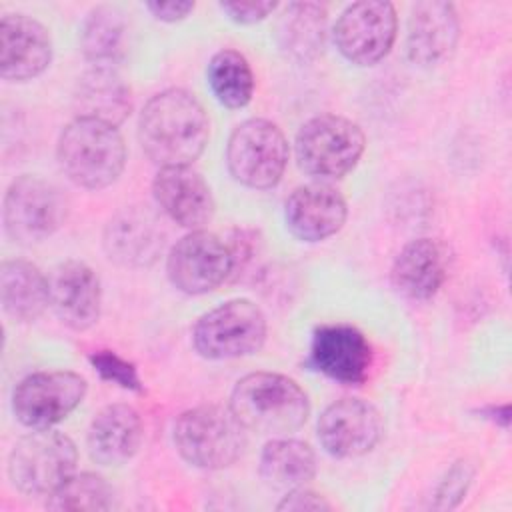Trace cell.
I'll use <instances>...</instances> for the list:
<instances>
[{
    "label": "cell",
    "mask_w": 512,
    "mask_h": 512,
    "mask_svg": "<svg viewBox=\"0 0 512 512\" xmlns=\"http://www.w3.org/2000/svg\"><path fill=\"white\" fill-rule=\"evenodd\" d=\"M56 156L72 184L102 190L124 172L126 144L116 126L92 118H74L60 132Z\"/></svg>",
    "instance_id": "obj_3"
},
{
    "label": "cell",
    "mask_w": 512,
    "mask_h": 512,
    "mask_svg": "<svg viewBox=\"0 0 512 512\" xmlns=\"http://www.w3.org/2000/svg\"><path fill=\"white\" fill-rule=\"evenodd\" d=\"M278 510H290V512H320V510H330L332 504L320 496L318 492H312L308 490L306 486L302 488H294V490H288L286 496L278 502L276 506Z\"/></svg>",
    "instance_id": "obj_33"
},
{
    "label": "cell",
    "mask_w": 512,
    "mask_h": 512,
    "mask_svg": "<svg viewBox=\"0 0 512 512\" xmlns=\"http://www.w3.org/2000/svg\"><path fill=\"white\" fill-rule=\"evenodd\" d=\"M76 118H92L112 126H120L132 110L130 86L116 68L94 66L84 72L74 88Z\"/></svg>",
    "instance_id": "obj_24"
},
{
    "label": "cell",
    "mask_w": 512,
    "mask_h": 512,
    "mask_svg": "<svg viewBox=\"0 0 512 512\" xmlns=\"http://www.w3.org/2000/svg\"><path fill=\"white\" fill-rule=\"evenodd\" d=\"M86 390L84 376L76 372H34L16 384L12 412L26 428H52L78 408Z\"/></svg>",
    "instance_id": "obj_11"
},
{
    "label": "cell",
    "mask_w": 512,
    "mask_h": 512,
    "mask_svg": "<svg viewBox=\"0 0 512 512\" xmlns=\"http://www.w3.org/2000/svg\"><path fill=\"white\" fill-rule=\"evenodd\" d=\"M230 410L246 430L278 438L304 426L310 402L292 378L276 372H252L234 384Z\"/></svg>",
    "instance_id": "obj_2"
},
{
    "label": "cell",
    "mask_w": 512,
    "mask_h": 512,
    "mask_svg": "<svg viewBox=\"0 0 512 512\" xmlns=\"http://www.w3.org/2000/svg\"><path fill=\"white\" fill-rule=\"evenodd\" d=\"M76 444L62 432L34 428L22 436L8 458L12 486L26 496H50L74 474Z\"/></svg>",
    "instance_id": "obj_6"
},
{
    "label": "cell",
    "mask_w": 512,
    "mask_h": 512,
    "mask_svg": "<svg viewBox=\"0 0 512 512\" xmlns=\"http://www.w3.org/2000/svg\"><path fill=\"white\" fill-rule=\"evenodd\" d=\"M146 8L150 10V14L156 20L162 22H180L184 20L192 10H194V2L190 0H170V2H148Z\"/></svg>",
    "instance_id": "obj_34"
},
{
    "label": "cell",
    "mask_w": 512,
    "mask_h": 512,
    "mask_svg": "<svg viewBox=\"0 0 512 512\" xmlns=\"http://www.w3.org/2000/svg\"><path fill=\"white\" fill-rule=\"evenodd\" d=\"M474 478V466L466 460H458L440 480L434 492V502L432 508L436 510H450L460 504L464 498L470 482Z\"/></svg>",
    "instance_id": "obj_31"
},
{
    "label": "cell",
    "mask_w": 512,
    "mask_h": 512,
    "mask_svg": "<svg viewBox=\"0 0 512 512\" xmlns=\"http://www.w3.org/2000/svg\"><path fill=\"white\" fill-rule=\"evenodd\" d=\"M266 340V316L258 304L234 298L204 312L192 330L196 352L208 360L256 354Z\"/></svg>",
    "instance_id": "obj_7"
},
{
    "label": "cell",
    "mask_w": 512,
    "mask_h": 512,
    "mask_svg": "<svg viewBox=\"0 0 512 512\" xmlns=\"http://www.w3.org/2000/svg\"><path fill=\"white\" fill-rule=\"evenodd\" d=\"M452 254L434 238L408 242L392 262L390 280L394 290L408 300H430L446 282Z\"/></svg>",
    "instance_id": "obj_21"
},
{
    "label": "cell",
    "mask_w": 512,
    "mask_h": 512,
    "mask_svg": "<svg viewBox=\"0 0 512 512\" xmlns=\"http://www.w3.org/2000/svg\"><path fill=\"white\" fill-rule=\"evenodd\" d=\"M460 20L452 2H416L408 16L406 52L412 64L434 68L446 62L458 44Z\"/></svg>",
    "instance_id": "obj_16"
},
{
    "label": "cell",
    "mask_w": 512,
    "mask_h": 512,
    "mask_svg": "<svg viewBox=\"0 0 512 512\" xmlns=\"http://www.w3.org/2000/svg\"><path fill=\"white\" fill-rule=\"evenodd\" d=\"M46 506L58 512L110 510L114 506L112 486L94 472H80L66 478L50 496Z\"/></svg>",
    "instance_id": "obj_29"
},
{
    "label": "cell",
    "mask_w": 512,
    "mask_h": 512,
    "mask_svg": "<svg viewBox=\"0 0 512 512\" xmlns=\"http://www.w3.org/2000/svg\"><path fill=\"white\" fill-rule=\"evenodd\" d=\"M50 308L68 328L82 332L100 318L102 288L98 274L80 260H66L48 274Z\"/></svg>",
    "instance_id": "obj_15"
},
{
    "label": "cell",
    "mask_w": 512,
    "mask_h": 512,
    "mask_svg": "<svg viewBox=\"0 0 512 512\" xmlns=\"http://www.w3.org/2000/svg\"><path fill=\"white\" fill-rule=\"evenodd\" d=\"M318 440L334 458H356L370 452L384 430L380 412L366 400L340 398L318 418Z\"/></svg>",
    "instance_id": "obj_13"
},
{
    "label": "cell",
    "mask_w": 512,
    "mask_h": 512,
    "mask_svg": "<svg viewBox=\"0 0 512 512\" xmlns=\"http://www.w3.org/2000/svg\"><path fill=\"white\" fill-rule=\"evenodd\" d=\"M348 216L344 196L326 182L298 186L284 204L286 228L302 242H322L342 230Z\"/></svg>",
    "instance_id": "obj_19"
},
{
    "label": "cell",
    "mask_w": 512,
    "mask_h": 512,
    "mask_svg": "<svg viewBox=\"0 0 512 512\" xmlns=\"http://www.w3.org/2000/svg\"><path fill=\"white\" fill-rule=\"evenodd\" d=\"M94 370L100 374L102 380L112 382L124 390L142 392V380L138 376V370L132 362L118 356L112 350H98L88 356Z\"/></svg>",
    "instance_id": "obj_30"
},
{
    "label": "cell",
    "mask_w": 512,
    "mask_h": 512,
    "mask_svg": "<svg viewBox=\"0 0 512 512\" xmlns=\"http://www.w3.org/2000/svg\"><path fill=\"white\" fill-rule=\"evenodd\" d=\"M126 20L124 14L110 4L92 8L80 28V48L94 66L116 68L124 58L126 48Z\"/></svg>",
    "instance_id": "obj_27"
},
{
    "label": "cell",
    "mask_w": 512,
    "mask_h": 512,
    "mask_svg": "<svg viewBox=\"0 0 512 512\" xmlns=\"http://www.w3.org/2000/svg\"><path fill=\"white\" fill-rule=\"evenodd\" d=\"M364 146L366 136L356 122L320 114L300 126L294 152L302 172L316 180H336L354 170Z\"/></svg>",
    "instance_id": "obj_5"
},
{
    "label": "cell",
    "mask_w": 512,
    "mask_h": 512,
    "mask_svg": "<svg viewBox=\"0 0 512 512\" xmlns=\"http://www.w3.org/2000/svg\"><path fill=\"white\" fill-rule=\"evenodd\" d=\"M164 238L160 220L146 206H130L106 224L104 250L110 260L122 266L144 268L158 260Z\"/></svg>",
    "instance_id": "obj_20"
},
{
    "label": "cell",
    "mask_w": 512,
    "mask_h": 512,
    "mask_svg": "<svg viewBox=\"0 0 512 512\" xmlns=\"http://www.w3.org/2000/svg\"><path fill=\"white\" fill-rule=\"evenodd\" d=\"M210 122L194 94L168 88L142 108L138 140L144 154L160 168L190 166L206 148Z\"/></svg>",
    "instance_id": "obj_1"
},
{
    "label": "cell",
    "mask_w": 512,
    "mask_h": 512,
    "mask_svg": "<svg viewBox=\"0 0 512 512\" xmlns=\"http://www.w3.org/2000/svg\"><path fill=\"white\" fill-rule=\"evenodd\" d=\"M0 302L8 318L16 322H34L50 306L48 276L28 260L2 262Z\"/></svg>",
    "instance_id": "obj_25"
},
{
    "label": "cell",
    "mask_w": 512,
    "mask_h": 512,
    "mask_svg": "<svg viewBox=\"0 0 512 512\" xmlns=\"http://www.w3.org/2000/svg\"><path fill=\"white\" fill-rule=\"evenodd\" d=\"M52 60V38L44 24L26 14L0 20V76L26 82L40 76Z\"/></svg>",
    "instance_id": "obj_17"
},
{
    "label": "cell",
    "mask_w": 512,
    "mask_h": 512,
    "mask_svg": "<svg viewBox=\"0 0 512 512\" xmlns=\"http://www.w3.org/2000/svg\"><path fill=\"white\" fill-rule=\"evenodd\" d=\"M308 364L330 380L358 386L372 368V346L350 324H324L312 334Z\"/></svg>",
    "instance_id": "obj_14"
},
{
    "label": "cell",
    "mask_w": 512,
    "mask_h": 512,
    "mask_svg": "<svg viewBox=\"0 0 512 512\" xmlns=\"http://www.w3.org/2000/svg\"><path fill=\"white\" fill-rule=\"evenodd\" d=\"M232 272L228 244L208 230H190L168 252L166 274L184 294L200 296L216 290Z\"/></svg>",
    "instance_id": "obj_12"
},
{
    "label": "cell",
    "mask_w": 512,
    "mask_h": 512,
    "mask_svg": "<svg viewBox=\"0 0 512 512\" xmlns=\"http://www.w3.org/2000/svg\"><path fill=\"white\" fill-rule=\"evenodd\" d=\"M208 86L226 108H244L254 96V74L248 60L232 48L216 52L208 62Z\"/></svg>",
    "instance_id": "obj_28"
},
{
    "label": "cell",
    "mask_w": 512,
    "mask_h": 512,
    "mask_svg": "<svg viewBox=\"0 0 512 512\" xmlns=\"http://www.w3.org/2000/svg\"><path fill=\"white\" fill-rule=\"evenodd\" d=\"M220 10L236 24H256L276 10V2L256 0V2H220Z\"/></svg>",
    "instance_id": "obj_32"
},
{
    "label": "cell",
    "mask_w": 512,
    "mask_h": 512,
    "mask_svg": "<svg viewBox=\"0 0 512 512\" xmlns=\"http://www.w3.org/2000/svg\"><path fill=\"white\" fill-rule=\"evenodd\" d=\"M68 216L64 192L34 174L18 176L4 194L2 222L18 244H38L50 238Z\"/></svg>",
    "instance_id": "obj_9"
},
{
    "label": "cell",
    "mask_w": 512,
    "mask_h": 512,
    "mask_svg": "<svg viewBox=\"0 0 512 512\" xmlns=\"http://www.w3.org/2000/svg\"><path fill=\"white\" fill-rule=\"evenodd\" d=\"M328 38V12L318 2H288L276 18L274 40L278 50L298 62L308 64L324 54Z\"/></svg>",
    "instance_id": "obj_23"
},
{
    "label": "cell",
    "mask_w": 512,
    "mask_h": 512,
    "mask_svg": "<svg viewBox=\"0 0 512 512\" xmlns=\"http://www.w3.org/2000/svg\"><path fill=\"white\" fill-rule=\"evenodd\" d=\"M484 418H490L494 422H498L502 418V422L508 426V420H510V410H508V404H502V406H488L482 410Z\"/></svg>",
    "instance_id": "obj_35"
},
{
    "label": "cell",
    "mask_w": 512,
    "mask_h": 512,
    "mask_svg": "<svg viewBox=\"0 0 512 512\" xmlns=\"http://www.w3.org/2000/svg\"><path fill=\"white\" fill-rule=\"evenodd\" d=\"M174 446L194 468L222 470L244 454L246 428L230 406L204 404L178 416L174 424Z\"/></svg>",
    "instance_id": "obj_4"
},
{
    "label": "cell",
    "mask_w": 512,
    "mask_h": 512,
    "mask_svg": "<svg viewBox=\"0 0 512 512\" xmlns=\"http://www.w3.org/2000/svg\"><path fill=\"white\" fill-rule=\"evenodd\" d=\"M142 438L144 426L140 414L128 404H110L92 418L86 444L96 464L120 466L138 452Z\"/></svg>",
    "instance_id": "obj_22"
},
{
    "label": "cell",
    "mask_w": 512,
    "mask_h": 512,
    "mask_svg": "<svg viewBox=\"0 0 512 512\" xmlns=\"http://www.w3.org/2000/svg\"><path fill=\"white\" fill-rule=\"evenodd\" d=\"M158 208L178 226L202 230L214 216V196L208 182L192 166L160 168L152 182Z\"/></svg>",
    "instance_id": "obj_18"
},
{
    "label": "cell",
    "mask_w": 512,
    "mask_h": 512,
    "mask_svg": "<svg viewBox=\"0 0 512 512\" xmlns=\"http://www.w3.org/2000/svg\"><path fill=\"white\" fill-rule=\"evenodd\" d=\"M288 152L286 136L274 122L250 118L232 130L226 144V166L242 186L268 190L282 180Z\"/></svg>",
    "instance_id": "obj_8"
},
{
    "label": "cell",
    "mask_w": 512,
    "mask_h": 512,
    "mask_svg": "<svg viewBox=\"0 0 512 512\" xmlns=\"http://www.w3.org/2000/svg\"><path fill=\"white\" fill-rule=\"evenodd\" d=\"M260 476L276 490L302 488L316 476V454L302 440L272 438L260 454Z\"/></svg>",
    "instance_id": "obj_26"
},
{
    "label": "cell",
    "mask_w": 512,
    "mask_h": 512,
    "mask_svg": "<svg viewBox=\"0 0 512 512\" xmlns=\"http://www.w3.org/2000/svg\"><path fill=\"white\" fill-rule=\"evenodd\" d=\"M398 16L392 2L362 0L346 6L334 24L338 52L356 66L380 62L394 46Z\"/></svg>",
    "instance_id": "obj_10"
}]
</instances>
